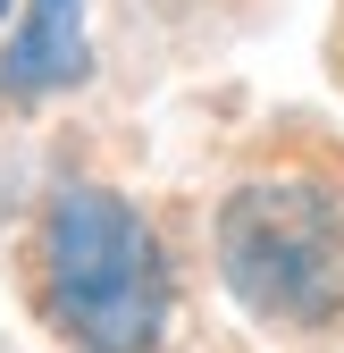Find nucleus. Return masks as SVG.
<instances>
[{"instance_id":"1","label":"nucleus","mask_w":344,"mask_h":353,"mask_svg":"<svg viewBox=\"0 0 344 353\" xmlns=\"http://www.w3.org/2000/svg\"><path fill=\"white\" fill-rule=\"evenodd\" d=\"M42 303L84 353H151L168 328V261L135 202L67 185L42 219Z\"/></svg>"},{"instance_id":"4","label":"nucleus","mask_w":344,"mask_h":353,"mask_svg":"<svg viewBox=\"0 0 344 353\" xmlns=\"http://www.w3.org/2000/svg\"><path fill=\"white\" fill-rule=\"evenodd\" d=\"M0 17H9V0H0Z\"/></svg>"},{"instance_id":"2","label":"nucleus","mask_w":344,"mask_h":353,"mask_svg":"<svg viewBox=\"0 0 344 353\" xmlns=\"http://www.w3.org/2000/svg\"><path fill=\"white\" fill-rule=\"evenodd\" d=\"M219 270L261 320L319 328L344 312V194L311 176H252L219 210Z\"/></svg>"},{"instance_id":"3","label":"nucleus","mask_w":344,"mask_h":353,"mask_svg":"<svg viewBox=\"0 0 344 353\" xmlns=\"http://www.w3.org/2000/svg\"><path fill=\"white\" fill-rule=\"evenodd\" d=\"M93 68V34H84V0H25V26L9 42V59H0V84H9L17 101L34 93H59Z\"/></svg>"}]
</instances>
